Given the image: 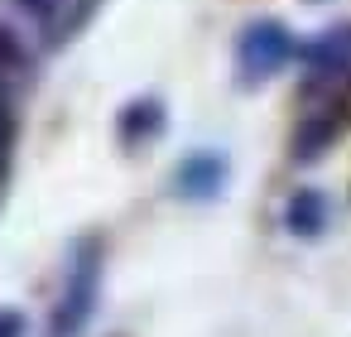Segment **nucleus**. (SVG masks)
I'll return each mask as SVG.
<instances>
[{"mask_svg": "<svg viewBox=\"0 0 351 337\" xmlns=\"http://www.w3.org/2000/svg\"><path fill=\"white\" fill-rule=\"evenodd\" d=\"M289 58H293V39H289L284 25L265 20V25H250V30L241 34L236 63H241V78H245V82H260V78L279 73Z\"/></svg>", "mask_w": 351, "mask_h": 337, "instance_id": "f257e3e1", "label": "nucleus"}, {"mask_svg": "<svg viewBox=\"0 0 351 337\" xmlns=\"http://www.w3.org/2000/svg\"><path fill=\"white\" fill-rule=\"evenodd\" d=\"M92 303H97V246H87L73 265V279H68V294L58 303V318H53V337H73L82 332V323L92 318Z\"/></svg>", "mask_w": 351, "mask_h": 337, "instance_id": "f03ea898", "label": "nucleus"}, {"mask_svg": "<svg viewBox=\"0 0 351 337\" xmlns=\"http://www.w3.org/2000/svg\"><path fill=\"white\" fill-rule=\"evenodd\" d=\"M221 183H226V159L212 154V150H202V154L178 164V193L183 198H217Z\"/></svg>", "mask_w": 351, "mask_h": 337, "instance_id": "7ed1b4c3", "label": "nucleus"}, {"mask_svg": "<svg viewBox=\"0 0 351 337\" xmlns=\"http://www.w3.org/2000/svg\"><path fill=\"white\" fill-rule=\"evenodd\" d=\"M346 126V106L332 116V106L327 111H313L303 126H298V135H293V159H317L332 140H337V130Z\"/></svg>", "mask_w": 351, "mask_h": 337, "instance_id": "20e7f679", "label": "nucleus"}, {"mask_svg": "<svg viewBox=\"0 0 351 337\" xmlns=\"http://www.w3.org/2000/svg\"><path fill=\"white\" fill-rule=\"evenodd\" d=\"M284 226H289L293 236H317V231L327 226V198H322L317 188H298V193L289 198V207H284Z\"/></svg>", "mask_w": 351, "mask_h": 337, "instance_id": "39448f33", "label": "nucleus"}, {"mask_svg": "<svg viewBox=\"0 0 351 337\" xmlns=\"http://www.w3.org/2000/svg\"><path fill=\"white\" fill-rule=\"evenodd\" d=\"M308 63H313V73H317V78L341 73V68L351 63V30H327V34L308 49Z\"/></svg>", "mask_w": 351, "mask_h": 337, "instance_id": "423d86ee", "label": "nucleus"}, {"mask_svg": "<svg viewBox=\"0 0 351 337\" xmlns=\"http://www.w3.org/2000/svg\"><path fill=\"white\" fill-rule=\"evenodd\" d=\"M164 130V106L159 102H135L121 111V140L125 145H140V140H154Z\"/></svg>", "mask_w": 351, "mask_h": 337, "instance_id": "0eeeda50", "label": "nucleus"}, {"mask_svg": "<svg viewBox=\"0 0 351 337\" xmlns=\"http://www.w3.org/2000/svg\"><path fill=\"white\" fill-rule=\"evenodd\" d=\"M0 68H25V49L5 25H0Z\"/></svg>", "mask_w": 351, "mask_h": 337, "instance_id": "6e6552de", "label": "nucleus"}, {"mask_svg": "<svg viewBox=\"0 0 351 337\" xmlns=\"http://www.w3.org/2000/svg\"><path fill=\"white\" fill-rule=\"evenodd\" d=\"M10 135H15V121H10V102H5V92H0V159H5V150H10Z\"/></svg>", "mask_w": 351, "mask_h": 337, "instance_id": "1a4fd4ad", "label": "nucleus"}, {"mask_svg": "<svg viewBox=\"0 0 351 337\" xmlns=\"http://www.w3.org/2000/svg\"><path fill=\"white\" fill-rule=\"evenodd\" d=\"M0 337H25V318L15 308H0Z\"/></svg>", "mask_w": 351, "mask_h": 337, "instance_id": "9d476101", "label": "nucleus"}, {"mask_svg": "<svg viewBox=\"0 0 351 337\" xmlns=\"http://www.w3.org/2000/svg\"><path fill=\"white\" fill-rule=\"evenodd\" d=\"M20 5H25L29 15H39L44 25H49V20H53V10H58V5H53V0H20Z\"/></svg>", "mask_w": 351, "mask_h": 337, "instance_id": "9b49d317", "label": "nucleus"}]
</instances>
